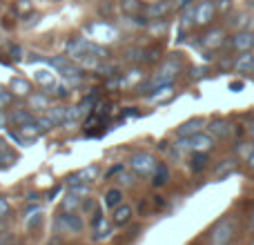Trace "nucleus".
I'll return each instance as SVG.
<instances>
[{
  "label": "nucleus",
  "mask_w": 254,
  "mask_h": 245,
  "mask_svg": "<svg viewBox=\"0 0 254 245\" xmlns=\"http://www.w3.org/2000/svg\"><path fill=\"white\" fill-rule=\"evenodd\" d=\"M49 67L58 71L65 80H69L71 85H78L83 83V67H78L69 56H56L49 61Z\"/></svg>",
  "instance_id": "obj_1"
},
{
  "label": "nucleus",
  "mask_w": 254,
  "mask_h": 245,
  "mask_svg": "<svg viewBox=\"0 0 254 245\" xmlns=\"http://www.w3.org/2000/svg\"><path fill=\"white\" fill-rule=\"evenodd\" d=\"M85 36L98 45L116 43V40H119V29L112 27L110 22H105V20H98V22H92V25L85 27Z\"/></svg>",
  "instance_id": "obj_2"
},
{
  "label": "nucleus",
  "mask_w": 254,
  "mask_h": 245,
  "mask_svg": "<svg viewBox=\"0 0 254 245\" xmlns=\"http://www.w3.org/2000/svg\"><path fill=\"white\" fill-rule=\"evenodd\" d=\"M179 69H181V62H179V61L165 62V65H163L161 69H158L156 74H154L152 78L147 80V85H145L143 89H156V87H161V85H172V80L176 78Z\"/></svg>",
  "instance_id": "obj_3"
},
{
  "label": "nucleus",
  "mask_w": 254,
  "mask_h": 245,
  "mask_svg": "<svg viewBox=\"0 0 254 245\" xmlns=\"http://www.w3.org/2000/svg\"><path fill=\"white\" fill-rule=\"evenodd\" d=\"M176 147L181 152H207V149L214 147V140L207 134H194V136H183V138L176 143Z\"/></svg>",
  "instance_id": "obj_4"
},
{
  "label": "nucleus",
  "mask_w": 254,
  "mask_h": 245,
  "mask_svg": "<svg viewBox=\"0 0 254 245\" xmlns=\"http://www.w3.org/2000/svg\"><path fill=\"white\" fill-rule=\"evenodd\" d=\"M129 167L138 176H152L154 170L158 167V163H156V158H154L149 152H136L134 156L129 158Z\"/></svg>",
  "instance_id": "obj_5"
},
{
  "label": "nucleus",
  "mask_w": 254,
  "mask_h": 245,
  "mask_svg": "<svg viewBox=\"0 0 254 245\" xmlns=\"http://www.w3.org/2000/svg\"><path fill=\"white\" fill-rule=\"evenodd\" d=\"M232 234H234V223L232 219H221L219 223L214 225V230H212L210 239H212V245H228L232 241Z\"/></svg>",
  "instance_id": "obj_6"
},
{
  "label": "nucleus",
  "mask_w": 254,
  "mask_h": 245,
  "mask_svg": "<svg viewBox=\"0 0 254 245\" xmlns=\"http://www.w3.org/2000/svg\"><path fill=\"white\" fill-rule=\"evenodd\" d=\"M58 228L63 230V232H69V234H80L85 228L83 219H80L78 214H74V212H63L61 216H58Z\"/></svg>",
  "instance_id": "obj_7"
},
{
  "label": "nucleus",
  "mask_w": 254,
  "mask_h": 245,
  "mask_svg": "<svg viewBox=\"0 0 254 245\" xmlns=\"http://www.w3.org/2000/svg\"><path fill=\"white\" fill-rule=\"evenodd\" d=\"M98 165H89V167H83V170L74 172V174L67 179V185H87L92 181L98 179Z\"/></svg>",
  "instance_id": "obj_8"
},
{
  "label": "nucleus",
  "mask_w": 254,
  "mask_h": 245,
  "mask_svg": "<svg viewBox=\"0 0 254 245\" xmlns=\"http://www.w3.org/2000/svg\"><path fill=\"white\" fill-rule=\"evenodd\" d=\"M216 13V4L212 0H203L198 7H194V22L196 25H210Z\"/></svg>",
  "instance_id": "obj_9"
},
{
  "label": "nucleus",
  "mask_w": 254,
  "mask_h": 245,
  "mask_svg": "<svg viewBox=\"0 0 254 245\" xmlns=\"http://www.w3.org/2000/svg\"><path fill=\"white\" fill-rule=\"evenodd\" d=\"M172 0H158V2L149 4V7H145V16L149 18V20H161V18H165L167 13L172 11Z\"/></svg>",
  "instance_id": "obj_10"
},
{
  "label": "nucleus",
  "mask_w": 254,
  "mask_h": 245,
  "mask_svg": "<svg viewBox=\"0 0 254 245\" xmlns=\"http://www.w3.org/2000/svg\"><path fill=\"white\" fill-rule=\"evenodd\" d=\"M40 125L38 121H29V122H22V125H18V136H20L22 140H25L27 145L31 143V140H36L40 136Z\"/></svg>",
  "instance_id": "obj_11"
},
{
  "label": "nucleus",
  "mask_w": 254,
  "mask_h": 245,
  "mask_svg": "<svg viewBox=\"0 0 254 245\" xmlns=\"http://www.w3.org/2000/svg\"><path fill=\"white\" fill-rule=\"evenodd\" d=\"M232 47L239 49V52H250V49L254 47V34L239 31L237 36H232Z\"/></svg>",
  "instance_id": "obj_12"
},
{
  "label": "nucleus",
  "mask_w": 254,
  "mask_h": 245,
  "mask_svg": "<svg viewBox=\"0 0 254 245\" xmlns=\"http://www.w3.org/2000/svg\"><path fill=\"white\" fill-rule=\"evenodd\" d=\"M205 127V119H192V121H188V122H183V125L176 129V134L183 138V136H194V134H198V131Z\"/></svg>",
  "instance_id": "obj_13"
},
{
  "label": "nucleus",
  "mask_w": 254,
  "mask_h": 245,
  "mask_svg": "<svg viewBox=\"0 0 254 245\" xmlns=\"http://www.w3.org/2000/svg\"><path fill=\"white\" fill-rule=\"evenodd\" d=\"M234 69L237 71H254V54L252 52H241L234 61Z\"/></svg>",
  "instance_id": "obj_14"
},
{
  "label": "nucleus",
  "mask_w": 254,
  "mask_h": 245,
  "mask_svg": "<svg viewBox=\"0 0 254 245\" xmlns=\"http://www.w3.org/2000/svg\"><path fill=\"white\" fill-rule=\"evenodd\" d=\"M223 29H212L210 34H205L203 36V47H207V49H216V47H221V43H223Z\"/></svg>",
  "instance_id": "obj_15"
},
{
  "label": "nucleus",
  "mask_w": 254,
  "mask_h": 245,
  "mask_svg": "<svg viewBox=\"0 0 254 245\" xmlns=\"http://www.w3.org/2000/svg\"><path fill=\"white\" fill-rule=\"evenodd\" d=\"M167 181H170V170H167V165L158 163V167L152 174V185L154 187H163V185H167Z\"/></svg>",
  "instance_id": "obj_16"
},
{
  "label": "nucleus",
  "mask_w": 254,
  "mask_h": 245,
  "mask_svg": "<svg viewBox=\"0 0 254 245\" xmlns=\"http://www.w3.org/2000/svg\"><path fill=\"white\" fill-rule=\"evenodd\" d=\"M121 9H123L125 16H140V13H145V4L140 0H123Z\"/></svg>",
  "instance_id": "obj_17"
},
{
  "label": "nucleus",
  "mask_w": 254,
  "mask_h": 245,
  "mask_svg": "<svg viewBox=\"0 0 254 245\" xmlns=\"http://www.w3.org/2000/svg\"><path fill=\"white\" fill-rule=\"evenodd\" d=\"M103 203H105V207H110V210H116V207L123 203V192H121V189H116V187L114 189H107Z\"/></svg>",
  "instance_id": "obj_18"
},
{
  "label": "nucleus",
  "mask_w": 254,
  "mask_h": 245,
  "mask_svg": "<svg viewBox=\"0 0 254 245\" xmlns=\"http://www.w3.org/2000/svg\"><path fill=\"white\" fill-rule=\"evenodd\" d=\"M210 131L216 136V138H228V136H230V122L228 121H221V119L212 121L210 122Z\"/></svg>",
  "instance_id": "obj_19"
},
{
  "label": "nucleus",
  "mask_w": 254,
  "mask_h": 245,
  "mask_svg": "<svg viewBox=\"0 0 254 245\" xmlns=\"http://www.w3.org/2000/svg\"><path fill=\"white\" fill-rule=\"evenodd\" d=\"M172 94H174V87H172V85H161V87L154 89V94H149V101L152 103H165Z\"/></svg>",
  "instance_id": "obj_20"
},
{
  "label": "nucleus",
  "mask_w": 254,
  "mask_h": 245,
  "mask_svg": "<svg viewBox=\"0 0 254 245\" xmlns=\"http://www.w3.org/2000/svg\"><path fill=\"white\" fill-rule=\"evenodd\" d=\"M129 219H131V207L121 203L114 210V225H125V223H129Z\"/></svg>",
  "instance_id": "obj_21"
},
{
  "label": "nucleus",
  "mask_w": 254,
  "mask_h": 245,
  "mask_svg": "<svg viewBox=\"0 0 254 245\" xmlns=\"http://www.w3.org/2000/svg\"><path fill=\"white\" fill-rule=\"evenodd\" d=\"M29 103L34 110H49V107H52V98H49L47 94H34V96L29 98Z\"/></svg>",
  "instance_id": "obj_22"
},
{
  "label": "nucleus",
  "mask_w": 254,
  "mask_h": 245,
  "mask_svg": "<svg viewBox=\"0 0 254 245\" xmlns=\"http://www.w3.org/2000/svg\"><path fill=\"white\" fill-rule=\"evenodd\" d=\"M29 92H31V85L27 83L25 78H13L11 80V94H16V96H27Z\"/></svg>",
  "instance_id": "obj_23"
},
{
  "label": "nucleus",
  "mask_w": 254,
  "mask_h": 245,
  "mask_svg": "<svg viewBox=\"0 0 254 245\" xmlns=\"http://www.w3.org/2000/svg\"><path fill=\"white\" fill-rule=\"evenodd\" d=\"M78 205H80V196H78L76 192H71V189H69V192L65 194V198H63V210H65V212H71V210H76Z\"/></svg>",
  "instance_id": "obj_24"
},
{
  "label": "nucleus",
  "mask_w": 254,
  "mask_h": 245,
  "mask_svg": "<svg viewBox=\"0 0 254 245\" xmlns=\"http://www.w3.org/2000/svg\"><path fill=\"white\" fill-rule=\"evenodd\" d=\"M94 230H96V234H94V241H107V239L112 237V228L105 223V219H103L98 225H94Z\"/></svg>",
  "instance_id": "obj_25"
},
{
  "label": "nucleus",
  "mask_w": 254,
  "mask_h": 245,
  "mask_svg": "<svg viewBox=\"0 0 254 245\" xmlns=\"http://www.w3.org/2000/svg\"><path fill=\"white\" fill-rule=\"evenodd\" d=\"M207 165V154L205 152H194L192 156V163H190V167H192V172H203Z\"/></svg>",
  "instance_id": "obj_26"
},
{
  "label": "nucleus",
  "mask_w": 254,
  "mask_h": 245,
  "mask_svg": "<svg viewBox=\"0 0 254 245\" xmlns=\"http://www.w3.org/2000/svg\"><path fill=\"white\" fill-rule=\"evenodd\" d=\"M9 121L22 125V122H29V121H36V119H34V114H31V112H27V110H13L11 116H9Z\"/></svg>",
  "instance_id": "obj_27"
},
{
  "label": "nucleus",
  "mask_w": 254,
  "mask_h": 245,
  "mask_svg": "<svg viewBox=\"0 0 254 245\" xmlns=\"http://www.w3.org/2000/svg\"><path fill=\"white\" fill-rule=\"evenodd\" d=\"M65 112H67V107H49L47 116L52 119L54 125H63L65 122Z\"/></svg>",
  "instance_id": "obj_28"
},
{
  "label": "nucleus",
  "mask_w": 254,
  "mask_h": 245,
  "mask_svg": "<svg viewBox=\"0 0 254 245\" xmlns=\"http://www.w3.org/2000/svg\"><path fill=\"white\" fill-rule=\"evenodd\" d=\"M36 80H38L40 85H45V87H49V85L56 83V76L47 69H40V71H36Z\"/></svg>",
  "instance_id": "obj_29"
},
{
  "label": "nucleus",
  "mask_w": 254,
  "mask_h": 245,
  "mask_svg": "<svg viewBox=\"0 0 254 245\" xmlns=\"http://www.w3.org/2000/svg\"><path fill=\"white\" fill-rule=\"evenodd\" d=\"M140 78H143V71L131 69L127 76H123V87H129V85H134L136 80H140Z\"/></svg>",
  "instance_id": "obj_30"
},
{
  "label": "nucleus",
  "mask_w": 254,
  "mask_h": 245,
  "mask_svg": "<svg viewBox=\"0 0 254 245\" xmlns=\"http://www.w3.org/2000/svg\"><path fill=\"white\" fill-rule=\"evenodd\" d=\"M127 61H131V62H136V61H145V49H140V47H134V49H127Z\"/></svg>",
  "instance_id": "obj_31"
},
{
  "label": "nucleus",
  "mask_w": 254,
  "mask_h": 245,
  "mask_svg": "<svg viewBox=\"0 0 254 245\" xmlns=\"http://www.w3.org/2000/svg\"><path fill=\"white\" fill-rule=\"evenodd\" d=\"M40 221H43V210H40V212H34V214H29V216H27V230L38 228Z\"/></svg>",
  "instance_id": "obj_32"
},
{
  "label": "nucleus",
  "mask_w": 254,
  "mask_h": 245,
  "mask_svg": "<svg viewBox=\"0 0 254 245\" xmlns=\"http://www.w3.org/2000/svg\"><path fill=\"white\" fill-rule=\"evenodd\" d=\"M194 22V7H188L181 16V25H192Z\"/></svg>",
  "instance_id": "obj_33"
},
{
  "label": "nucleus",
  "mask_w": 254,
  "mask_h": 245,
  "mask_svg": "<svg viewBox=\"0 0 254 245\" xmlns=\"http://www.w3.org/2000/svg\"><path fill=\"white\" fill-rule=\"evenodd\" d=\"M9 103H11V92H7V89L0 87V110H2V107H7Z\"/></svg>",
  "instance_id": "obj_34"
},
{
  "label": "nucleus",
  "mask_w": 254,
  "mask_h": 245,
  "mask_svg": "<svg viewBox=\"0 0 254 245\" xmlns=\"http://www.w3.org/2000/svg\"><path fill=\"white\" fill-rule=\"evenodd\" d=\"M71 192H76L78 196H85V194H89V185H69Z\"/></svg>",
  "instance_id": "obj_35"
},
{
  "label": "nucleus",
  "mask_w": 254,
  "mask_h": 245,
  "mask_svg": "<svg viewBox=\"0 0 254 245\" xmlns=\"http://www.w3.org/2000/svg\"><path fill=\"white\" fill-rule=\"evenodd\" d=\"M9 210H11V207H9L7 198H0V219H2V216H7Z\"/></svg>",
  "instance_id": "obj_36"
},
{
  "label": "nucleus",
  "mask_w": 254,
  "mask_h": 245,
  "mask_svg": "<svg viewBox=\"0 0 254 245\" xmlns=\"http://www.w3.org/2000/svg\"><path fill=\"white\" fill-rule=\"evenodd\" d=\"M0 245H16V239H13L11 234H2V237H0Z\"/></svg>",
  "instance_id": "obj_37"
},
{
  "label": "nucleus",
  "mask_w": 254,
  "mask_h": 245,
  "mask_svg": "<svg viewBox=\"0 0 254 245\" xmlns=\"http://www.w3.org/2000/svg\"><path fill=\"white\" fill-rule=\"evenodd\" d=\"M232 7V4H230V0H221L219 4H216V11H221V13H225L228 11V9Z\"/></svg>",
  "instance_id": "obj_38"
},
{
  "label": "nucleus",
  "mask_w": 254,
  "mask_h": 245,
  "mask_svg": "<svg viewBox=\"0 0 254 245\" xmlns=\"http://www.w3.org/2000/svg\"><path fill=\"white\" fill-rule=\"evenodd\" d=\"M125 172V165H114L110 172H107V176H114V174H123Z\"/></svg>",
  "instance_id": "obj_39"
},
{
  "label": "nucleus",
  "mask_w": 254,
  "mask_h": 245,
  "mask_svg": "<svg viewBox=\"0 0 254 245\" xmlns=\"http://www.w3.org/2000/svg\"><path fill=\"white\" fill-rule=\"evenodd\" d=\"M230 89H232V92H241L243 83H241V80H232V83H230Z\"/></svg>",
  "instance_id": "obj_40"
},
{
  "label": "nucleus",
  "mask_w": 254,
  "mask_h": 245,
  "mask_svg": "<svg viewBox=\"0 0 254 245\" xmlns=\"http://www.w3.org/2000/svg\"><path fill=\"white\" fill-rule=\"evenodd\" d=\"M83 210H85V212H92V210H94V201H92V198L83 203Z\"/></svg>",
  "instance_id": "obj_41"
},
{
  "label": "nucleus",
  "mask_w": 254,
  "mask_h": 245,
  "mask_svg": "<svg viewBox=\"0 0 254 245\" xmlns=\"http://www.w3.org/2000/svg\"><path fill=\"white\" fill-rule=\"evenodd\" d=\"M246 161H248V167H250V170L254 172V149H252V152H250V156H248V158H246Z\"/></svg>",
  "instance_id": "obj_42"
},
{
  "label": "nucleus",
  "mask_w": 254,
  "mask_h": 245,
  "mask_svg": "<svg viewBox=\"0 0 254 245\" xmlns=\"http://www.w3.org/2000/svg\"><path fill=\"white\" fill-rule=\"evenodd\" d=\"M2 122H4V119H2V114H0V127H2Z\"/></svg>",
  "instance_id": "obj_43"
},
{
  "label": "nucleus",
  "mask_w": 254,
  "mask_h": 245,
  "mask_svg": "<svg viewBox=\"0 0 254 245\" xmlns=\"http://www.w3.org/2000/svg\"><path fill=\"white\" fill-rule=\"evenodd\" d=\"M252 225H254V214H252Z\"/></svg>",
  "instance_id": "obj_44"
},
{
  "label": "nucleus",
  "mask_w": 254,
  "mask_h": 245,
  "mask_svg": "<svg viewBox=\"0 0 254 245\" xmlns=\"http://www.w3.org/2000/svg\"><path fill=\"white\" fill-rule=\"evenodd\" d=\"M252 136H254V127H252Z\"/></svg>",
  "instance_id": "obj_45"
},
{
  "label": "nucleus",
  "mask_w": 254,
  "mask_h": 245,
  "mask_svg": "<svg viewBox=\"0 0 254 245\" xmlns=\"http://www.w3.org/2000/svg\"><path fill=\"white\" fill-rule=\"evenodd\" d=\"M0 161H2V158H0Z\"/></svg>",
  "instance_id": "obj_46"
}]
</instances>
